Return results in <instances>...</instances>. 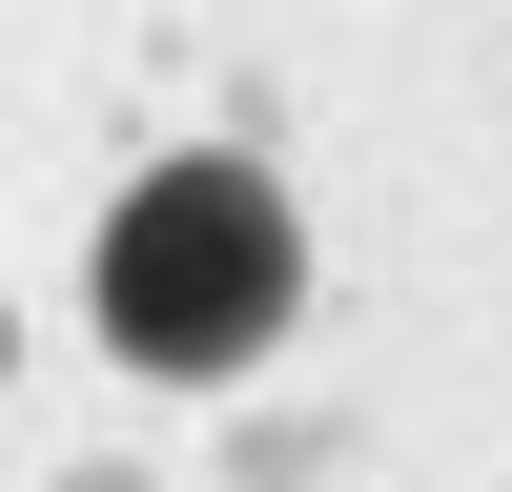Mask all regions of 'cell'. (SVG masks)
Segmentation results:
<instances>
[{
	"label": "cell",
	"mask_w": 512,
	"mask_h": 492,
	"mask_svg": "<svg viewBox=\"0 0 512 492\" xmlns=\"http://www.w3.org/2000/svg\"><path fill=\"white\" fill-rule=\"evenodd\" d=\"M287 287H308V226H287L267 164H164V185H123V226H103V349L205 390V369L287 349Z\"/></svg>",
	"instance_id": "6da1fadb"
}]
</instances>
